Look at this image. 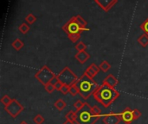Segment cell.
Returning a JSON list of instances; mask_svg holds the SVG:
<instances>
[{
	"instance_id": "cell-8",
	"label": "cell",
	"mask_w": 148,
	"mask_h": 124,
	"mask_svg": "<svg viewBox=\"0 0 148 124\" xmlns=\"http://www.w3.org/2000/svg\"><path fill=\"white\" fill-rule=\"evenodd\" d=\"M102 117V123L104 124H119L121 122L120 114L115 112H109L103 115Z\"/></svg>"
},
{
	"instance_id": "cell-31",
	"label": "cell",
	"mask_w": 148,
	"mask_h": 124,
	"mask_svg": "<svg viewBox=\"0 0 148 124\" xmlns=\"http://www.w3.org/2000/svg\"><path fill=\"white\" fill-rule=\"evenodd\" d=\"M62 85H63V84L62 83V82H58V83H56V85H55V88H56V91H61V89H62Z\"/></svg>"
},
{
	"instance_id": "cell-7",
	"label": "cell",
	"mask_w": 148,
	"mask_h": 124,
	"mask_svg": "<svg viewBox=\"0 0 148 124\" xmlns=\"http://www.w3.org/2000/svg\"><path fill=\"white\" fill-rule=\"evenodd\" d=\"M4 110L12 117V118H16L17 117V116L21 113V112H23V110H24V107L16 99V98H13L12 99V101H11V103L8 105V106H6V107H4Z\"/></svg>"
},
{
	"instance_id": "cell-17",
	"label": "cell",
	"mask_w": 148,
	"mask_h": 124,
	"mask_svg": "<svg viewBox=\"0 0 148 124\" xmlns=\"http://www.w3.org/2000/svg\"><path fill=\"white\" fill-rule=\"evenodd\" d=\"M65 118H66V120H68V121L75 123V121H76V113H75V111H73V110L69 111V112L65 115Z\"/></svg>"
},
{
	"instance_id": "cell-15",
	"label": "cell",
	"mask_w": 148,
	"mask_h": 124,
	"mask_svg": "<svg viewBox=\"0 0 148 124\" xmlns=\"http://www.w3.org/2000/svg\"><path fill=\"white\" fill-rule=\"evenodd\" d=\"M99 67H100L101 71H102L103 73H108V72L110 70V68H111V65L108 63V61L103 60V61H101V63L100 64Z\"/></svg>"
},
{
	"instance_id": "cell-9",
	"label": "cell",
	"mask_w": 148,
	"mask_h": 124,
	"mask_svg": "<svg viewBox=\"0 0 148 124\" xmlns=\"http://www.w3.org/2000/svg\"><path fill=\"white\" fill-rule=\"evenodd\" d=\"M120 114L121 122H123L125 124H131L134 121V113H133V110L130 109L129 107L125 108Z\"/></svg>"
},
{
	"instance_id": "cell-16",
	"label": "cell",
	"mask_w": 148,
	"mask_h": 124,
	"mask_svg": "<svg viewBox=\"0 0 148 124\" xmlns=\"http://www.w3.org/2000/svg\"><path fill=\"white\" fill-rule=\"evenodd\" d=\"M75 19L76 21V22L82 28H86L87 27V22L85 21L84 18H82L80 15H77V16H75Z\"/></svg>"
},
{
	"instance_id": "cell-23",
	"label": "cell",
	"mask_w": 148,
	"mask_h": 124,
	"mask_svg": "<svg viewBox=\"0 0 148 124\" xmlns=\"http://www.w3.org/2000/svg\"><path fill=\"white\" fill-rule=\"evenodd\" d=\"M85 105V103L84 102H82V100H76L75 103H74V108L76 110L75 111H78V110H80L81 109H82L83 108V106Z\"/></svg>"
},
{
	"instance_id": "cell-21",
	"label": "cell",
	"mask_w": 148,
	"mask_h": 124,
	"mask_svg": "<svg viewBox=\"0 0 148 124\" xmlns=\"http://www.w3.org/2000/svg\"><path fill=\"white\" fill-rule=\"evenodd\" d=\"M29 26L26 23V22H23V23H22L20 26H19V28H18V29H19V31L22 33V34H23V35H25V34H27L29 31Z\"/></svg>"
},
{
	"instance_id": "cell-6",
	"label": "cell",
	"mask_w": 148,
	"mask_h": 124,
	"mask_svg": "<svg viewBox=\"0 0 148 124\" xmlns=\"http://www.w3.org/2000/svg\"><path fill=\"white\" fill-rule=\"evenodd\" d=\"M56 75L60 82H62L63 85H67L69 86L73 85L78 79L77 76L71 71V69L69 66H65Z\"/></svg>"
},
{
	"instance_id": "cell-1",
	"label": "cell",
	"mask_w": 148,
	"mask_h": 124,
	"mask_svg": "<svg viewBox=\"0 0 148 124\" xmlns=\"http://www.w3.org/2000/svg\"><path fill=\"white\" fill-rule=\"evenodd\" d=\"M75 123L77 124H95L98 120L103 117L101 114V110L99 106H90L88 103H85L83 108L78 111H75Z\"/></svg>"
},
{
	"instance_id": "cell-30",
	"label": "cell",
	"mask_w": 148,
	"mask_h": 124,
	"mask_svg": "<svg viewBox=\"0 0 148 124\" xmlns=\"http://www.w3.org/2000/svg\"><path fill=\"white\" fill-rule=\"evenodd\" d=\"M89 66H90V67H92V68H93V69L97 73H100V71H101V69H100L99 66H96L95 63H92Z\"/></svg>"
},
{
	"instance_id": "cell-29",
	"label": "cell",
	"mask_w": 148,
	"mask_h": 124,
	"mask_svg": "<svg viewBox=\"0 0 148 124\" xmlns=\"http://www.w3.org/2000/svg\"><path fill=\"white\" fill-rule=\"evenodd\" d=\"M69 89H70V86L69 85H63L62 89H61V93L63 94V95H67L69 92Z\"/></svg>"
},
{
	"instance_id": "cell-5",
	"label": "cell",
	"mask_w": 148,
	"mask_h": 124,
	"mask_svg": "<svg viewBox=\"0 0 148 124\" xmlns=\"http://www.w3.org/2000/svg\"><path fill=\"white\" fill-rule=\"evenodd\" d=\"M56 75L51 71V69L47 66H42V68L40 70H38L36 74H35V78L44 86L50 83V81L56 77Z\"/></svg>"
},
{
	"instance_id": "cell-3",
	"label": "cell",
	"mask_w": 148,
	"mask_h": 124,
	"mask_svg": "<svg viewBox=\"0 0 148 124\" xmlns=\"http://www.w3.org/2000/svg\"><path fill=\"white\" fill-rule=\"evenodd\" d=\"M74 85L77 88L79 95L84 100H87L89 98L90 96H93L94 92L99 87V85L93 79L87 76L85 73H83L80 78H78V79Z\"/></svg>"
},
{
	"instance_id": "cell-18",
	"label": "cell",
	"mask_w": 148,
	"mask_h": 124,
	"mask_svg": "<svg viewBox=\"0 0 148 124\" xmlns=\"http://www.w3.org/2000/svg\"><path fill=\"white\" fill-rule=\"evenodd\" d=\"M12 99H13V98H11L9 95H3V96L2 97L0 102H1V104H3L4 107H6V106H8V105L11 103Z\"/></svg>"
},
{
	"instance_id": "cell-13",
	"label": "cell",
	"mask_w": 148,
	"mask_h": 124,
	"mask_svg": "<svg viewBox=\"0 0 148 124\" xmlns=\"http://www.w3.org/2000/svg\"><path fill=\"white\" fill-rule=\"evenodd\" d=\"M11 47L16 50V51H19L21 50L23 47H24V43L22 40L16 38V40H14V41L11 43Z\"/></svg>"
},
{
	"instance_id": "cell-27",
	"label": "cell",
	"mask_w": 148,
	"mask_h": 124,
	"mask_svg": "<svg viewBox=\"0 0 148 124\" xmlns=\"http://www.w3.org/2000/svg\"><path fill=\"white\" fill-rule=\"evenodd\" d=\"M133 113H134V121H135V120H138V119H139V118H140V117H141V116H142L141 111H140V110H139L138 109H134V110H133Z\"/></svg>"
},
{
	"instance_id": "cell-19",
	"label": "cell",
	"mask_w": 148,
	"mask_h": 124,
	"mask_svg": "<svg viewBox=\"0 0 148 124\" xmlns=\"http://www.w3.org/2000/svg\"><path fill=\"white\" fill-rule=\"evenodd\" d=\"M33 122L35 124H43L45 122V118L41 114H37L33 117Z\"/></svg>"
},
{
	"instance_id": "cell-34",
	"label": "cell",
	"mask_w": 148,
	"mask_h": 124,
	"mask_svg": "<svg viewBox=\"0 0 148 124\" xmlns=\"http://www.w3.org/2000/svg\"><path fill=\"white\" fill-rule=\"evenodd\" d=\"M19 124H28V123H27V122H25V121H22V122H21Z\"/></svg>"
},
{
	"instance_id": "cell-14",
	"label": "cell",
	"mask_w": 148,
	"mask_h": 124,
	"mask_svg": "<svg viewBox=\"0 0 148 124\" xmlns=\"http://www.w3.org/2000/svg\"><path fill=\"white\" fill-rule=\"evenodd\" d=\"M138 42L143 47H146L147 46H148V35H147V34L141 35L138 38Z\"/></svg>"
},
{
	"instance_id": "cell-4",
	"label": "cell",
	"mask_w": 148,
	"mask_h": 124,
	"mask_svg": "<svg viewBox=\"0 0 148 124\" xmlns=\"http://www.w3.org/2000/svg\"><path fill=\"white\" fill-rule=\"evenodd\" d=\"M62 29L66 32L69 39L72 42H76L81 38V34L83 31H88L89 28H82L75 21V16L71 17L62 27Z\"/></svg>"
},
{
	"instance_id": "cell-26",
	"label": "cell",
	"mask_w": 148,
	"mask_h": 124,
	"mask_svg": "<svg viewBox=\"0 0 148 124\" xmlns=\"http://www.w3.org/2000/svg\"><path fill=\"white\" fill-rule=\"evenodd\" d=\"M140 28L144 31V34L148 35V17L140 24Z\"/></svg>"
},
{
	"instance_id": "cell-10",
	"label": "cell",
	"mask_w": 148,
	"mask_h": 124,
	"mask_svg": "<svg viewBox=\"0 0 148 124\" xmlns=\"http://www.w3.org/2000/svg\"><path fill=\"white\" fill-rule=\"evenodd\" d=\"M103 84H105V85H108L109 87H111V88H114L115 89V87L118 85V84H119V80H118V79H116L113 74H109V75H108L106 78H105V79L103 80V82H102Z\"/></svg>"
},
{
	"instance_id": "cell-33",
	"label": "cell",
	"mask_w": 148,
	"mask_h": 124,
	"mask_svg": "<svg viewBox=\"0 0 148 124\" xmlns=\"http://www.w3.org/2000/svg\"><path fill=\"white\" fill-rule=\"evenodd\" d=\"M62 124H77V123H73V122H70V121H68V120H66L64 123Z\"/></svg>"
},
{
	"instance_id": "cell-28",
	"label": "cell",
	"mask_w": 148,
	"mask_h": 124,
	"mask_svg": "<svg viewBox=\"0 0 148 124\" xmlns=\"http://www.w3.org/2000/svg\"><path fill=\"white\" fill-rule=\"evenodd\" d=\"M69 93H70V95H71V96H73V97H75V96H76L77 94H79V91H78L77 88L75 86V85H71V86H70Z\"/></svg>"
},
{
	"instance_id": "cell-2",
	"label": "cell",
	"mask_w": 148,
	"mask_h": 124,
	"mask_svg": "<svg viewBox=\"0 0 148 124\" xmlns=\"http://www.w3.org/2000/svg\"><path fill=\"white\" fill-rule=\"evenodd\" d=\"M121 93L114 88H111L105 84L99 85L97 90L94 92L93 97L104 108H108L119 97Z\"/></svg>"
},
{
	"instance_id": "cell-11",
	"label": "cell",
	"mask_w": 148,
	"mask_h": 124,
	"mask_svg": "<svg viewBox=\"0 0 148 124\" xmlns=\"http://www.w3.org/2000/svg\"><path fill=\"white\" fill-rule=\"evenodd\" d=\"M75 58L80 64H84L90 58V55L86 51H82V52H77L75 55Z\"/></svg>"
},
{
	"instance_id": "cell-35",
	"label": "cell",
	"mask_w": 148,
	"mask_h": 124,
	"mask_svg": "<svg viewBox=\"0 0 148 124\" xmlns=\"http://www.w3.org/2000/svg\"><path fill=\"white\" fill-rule=\"evenodd\" d=\"M95 1H96V0H95Z\"/></svg>"
},
{
	"instance_id": "cell-22",
	"label": "cell",
	"mask_w": 148,
	"mask_h": 124,
	"mask_svg": "<svg viewBox=\"0 0 148 124\" xmlns=\"http://www.w3.org/2000/svg\"><path fill=\"white\" fill-rule=\"evenodd\" d=\"M75 48L77 50V52H82V51H85V50H86L87 45H86L85 43H83L82 41H80V42H78V43L75 45Z\"/></svg>"
},
{
	"instance_id": "cell-24",
	"label": "cell",
	"mask_w": 148,
	"mask_h": 124,
	"mask_svg": "<svg viewBox=\"0 0 148 124\" xmlns=\"http://www.w3.org/2000/svg\"><path fill=\"white\" fill-rule=\"evenodd\" d=\"M25 21H26V22H28V24H33L36 21V17L33 14H29L25 17Z\"/></svg>"
},
{
	"instance_id": "cell-20",
	"label": "cell",
	"mask_w": 148,
	"mask_h": 124,
	"mask_svg": "<svg viewBox=\"0 0 148 124\" xmlns=\"http://www.w3.org/2000/svg\"><path fill=\"white\" fill-rule=\"evenodd\" d=\"M84 73L87 75V76H88L89 78H91V79H94V78L98 74L92 67H90V66H88L87 69H86V71L84 72Z\"/></svg>"
},
{
	"instance_id": "cell-25",
	"label": "cell",
	"mask_w": 148,
	"mask_h": 124,
	"mask_svg": "<svg viewBox=\"0 0 148 124\" xmlns=\"http://www.w3.org/2000/svg\"><path fill=\"white\" fill-rule=\"evenodd\" d=\"M44 89L45 91L49 93V94H51L54 92V91H56V88H55V85H53L52 84H48L46 85H44Z\"/></svg>"
},
{
	"instance_id": "cell-12",
	"label": "cell",
	"mask_w": 148,
	"mask_h": 124,
	"mask_svg": "<svg viewBox=\"0 0 148 124\" xmlns=\"http://www.w3.org/2000/svg\"><path fill=\"white\" fill-rule=\"evenodd\" d=\"M66 106H67V103L63 99H61V98L57 99L54 103V107L59 111H62V110H64L66 108Z\"/></svg>"
},
{
	"instance_id": "cell-32",
	"label": "cell",
	"mask_w": 148,
	"mask_h": 124,
	"mask_svg": "<svg viewBox=\"0 0 148 124\" xmlns=\"http://www.w3.org/2000/svg\"><path fill=\"white\" fill-rule=\"evenodd\" d=\"M59 82V79H58V78H57V75L50 81V84H52L53 85H56V83H58Z\"/></svg>"
}]
</instances>
